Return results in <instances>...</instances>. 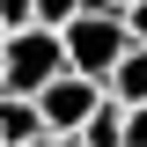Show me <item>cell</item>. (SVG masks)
<instances>
[{"mask_svg": "<svg viewBox=\"0 0 147 147\" xmlns=\"http://www.w3.org/2000/svg\"><path fill=\"white\" fill-rule=\"evenodd\" d=\"M96 7H118V15H125V7H132V0H96Z\"/></svg>", "mask_w": 147, "mask_h": 147, "instance_id": "12", "label": "cell"}, {"mask_svg": "<svg viewBox=\"0 0 147 147\" xmlns=\"http://www.w3.org/2000/svg\"><path fill=\"white\" fill-rule=\"evenodd\" d=\"M103 88L118 96V103H147V44H132V52L118 59V74H110Z\"/></svg>", "mask_w": 147, "mask_h": 147, "instance_id": "6", "label": "cell"}, {"mask_svg": "<svg viewBox=\"0 0 147 147\" xmlns=\"http://www.w3.org/2000/svg\"><path fill=\"white\" fill-rule=\"evenodd\" d=\"M74 140H81V147H125V103H118V96H103V103H96V118L74 132Z\"/></svg>", "mask_w": 147, "mask_h": 147, "instance_id": "5", "label": "cell"}, {"mask_svg": "<svg viewBox=\"0 0 147 147\" xmlns=\"http://www.w3.org/2000/svg\"><path fill=\"white\" fill-rule=\"evenodd\" d=\"M103 81H88V74H59V81H52V88H44V96H37V110H44V125H52V132H81V125H88V118H96V103H103Z\"/></svg>", "mask_w": 147, "mask_h": 147, "instance_id": "3", "label": "cell"}, {"mask_svg": "<svg viewBox=\"0 0 147 147\" xmlns=\"http://www.w3.org/2000/svg\"><path fill=\"white\" fill-rule=\"evenodd\" d=\"M0 44H7V22H0Z\"/></svg>", "mask_w": 147, "mask_h": 147, "instance_id": "14", "label": "cell"}, {"mask_svg": "<svg viewBox=\"0 0 147 147\" xmlns=\"http://www.w3.org/2000/svg\"><path fill=\"white\" fill-rule=\"evenodd\" d=\"M0 96H7V59H0Z\"/></svg>", "mask_w": 147, "mask_h": 147, "instance_id": "13", "label": "cell"}, {"mask_svg": "<svg viewBox=\"0 0 147 147\" xmlns=\"http://www.w3.org/2000/svg\"><path fill=\"white\" fill-rule=\"evenodd\" d=\"M0 59H7V96H44L59 74L74 66V59H66V37H59V30H44V22L15 30L7 44H0Z\"/></svg>", "mask_w": 147, "mask_h": 147, "instance_id": "2", "label": "cell"}, {"mask_svg": "<svg viewBox=\"0 0 147 147\" xmlns=\"http://www.w3.org/2000/svg\"><path fill=\"white\" fill-rule=\"evenodd\" d=\"M44 125V110H37V96H0V147H30Z\"/></svg>", "mask_w": 147, "mask_h": 147, "instance_id": "4", "label": "cell"}, {"mask_svg": "<svg viewBox=\"0 0 147 147\" xmlns=\"http://www.w3.org/2000/svg\"><path fill=\"white\" fill-rule=\"evenodd\" d=\"M125 147H147V103H125Z\"/></svg>", "mask_w": 147, "mask_h": 147, "instance_id": "9", "label": "cell"}, {"mask_svg": "<svg viewBox=\"0 0 147 147\" xmlns=\"http://www.w3.org/2000/svg\"><path fill=\"white\" fill-rule=\"evenodd\" d=\"M125 22H132V37L147 44V0H132V7H125Z\"/></svg>", "mask_w": 147, "mask_h": 147, "instance_id": "10", "label": "cell"}, {"mask_svg": "<svg viewBox=\"0 0 147 147\" xmlns=\"http://www.w3.org/2000/svg\"><path fill=\"white\" fill-rule=\"evenodd\" d=\"M30 147H81V140H74V132H37Z\"/></svg>", "mask_w": 147, "mask_h": 147, "instance_id": "11", "label": "cell"}, {"mask_svg": "<svg viewBox=\"0 0 147 147\" xmlns=\"http://www.w3.org/2000/svg\"><path fill=\"white\" fill-rule=\"evenodd\" d=\"M59 37H66L74 74H88V81H110V74H118V59L140 44V37H132V22L118 15V7H96V0H88V15H81V22H66Z\"/></svg>", "mask_w": 147, "mask_h": 147, "instance_id": "1", "label": "cell"}, {"mask_svg": "<svg viewBox=\"0 0 147 147\" xmlns=\"http://www.w3.org/2000/svg\"><path fill=\"white\" fill-rule=\"evenodd\" d=\"M0 22H7V37L30 30V22H37V0H0Z\"/></svg>", "mask_w": 147, "mask_h": 147, "instance_id": "8", "label": "cell"}, {"mask_svg": "<svg viewBox=\"0 0 147 147\" xmlns=\"http://www.w3.org/2000/svg\"><path fill=\"white\" fill-rule=\"evenodd\" d=\"M88 15V0H37V22L44 30H66V22H81Z\"/></svg>", "mask_w": 147, "mask_h": 147, "instance_id": "7", "label": "cell"}]
</instances>
